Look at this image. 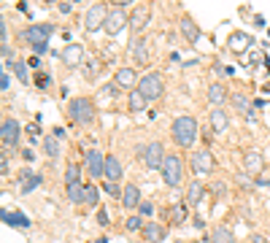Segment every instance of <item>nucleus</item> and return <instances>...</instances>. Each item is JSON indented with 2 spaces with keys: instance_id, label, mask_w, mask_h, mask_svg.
<instances>
[{
  "instance_id": "obj_1",
  "label": "nucleus",
  "mask_w": 270,
  "mask_h": 243,
  "mask_svg": "<svg viewBox=\"0 0 270 243\" xmlns=\"http://www.w3.org/2000/svg\"><path fill=\"white\" fill-rule=\"evenodd\" d=\"M170 138L179 149H192V143L197 141V122L195 116H179L170 124Z\"/></svg>"
},
{
  "instance_id": "obj_2",
  "label": "nucleus",
  "mask_w": 270,
  "mask_h": 243,
  "mask_svg": "<svg viewBox=\"0 0 270 243\" xmlns=\"http://www.w3.org/2000/svg\"><path fill=\"white\" fill-rule=\"evenodd\" d=\"M95 100L92 97H73V100L68 103V116L70 122L78 124V127H87V124L95 122Z\"/></svg>"
},
{
  "instance_id": "obj_3",
  "label": "nucleus",
  "mask_w": 270,
  "mask_h": 243,
  "mask_svg": "<svg viewBox=\"0 0 270 243\" xmlns=\"http://www.w3.org/2000/svg\"><path fill=\"white\" fill-rule=\"evenodd\" d=\"M51 32H54V27L51 24H30L27 30H24V41L30 43V49L38 54H46L49 51V38Z\"/></svg>"
},
{
  "instance_id": "obj_4",
  "label": "nucleus",
  "mask_w": 270,
  "mask_h": 243,
  "mask_svg": "<svg viewBox=\"0 0 270 243\" xmlns=\"http://www.w3.org/2000/svg\"><path fill=\"white\" fill-rule=\"evenodd\" d=\"M127 3H130V0H124V3H119L116 8L108 11V19H105V27H103L108 35H119L124 27H130V14L124 11V5H127Z\"/></svg>"
},
{
  "instance_id": "obj_5",
  "label": "nucleus",
  "mask_w": 270,
  "mask_h": 243,
  "mask_svg": "<svg viewBox=\"0 0 270 243\" xmlns=\"http://www.w3.org/2000/svg\"><path fill=\"white\" fill-rule=\"evenodd\" d=\"M162 181L168 187H179L184 181V162L179 154H168L165 157V165H162Z\"/></svg>"
},
{
  "instance_id": "obj_6",
  "label": "nucleus",
  "mask_w": 270,
  "mask_h": 243,
  "mask_svg": "<svg viewBox=\"0 0 270 243\" xmlns=\"http://www.w3.org/2000/svg\"><path fill=\"white\" fill-rule=\"evenodd\" d=\"M138 89L143 92V97L151 103V100H160L162 92H165V78L162 73H146L141 78V84H138Z\"/></svg>"
},
{
  "instance_id": "obj_7",
  "label": "nucleus",
  "mask_w": 270,
  "mask_h": 243,
  "mask_svg": "<svg viewBox=\"0 0 270 243\" xmlns=\"http://www.w3.org/2000/svg\"><path fill=\"white\" fill-rule=\"evenodd\" d=\"M149 19H151V5L149 3H141V5H135V8H133V14H130V27H127L130 35H133V41H138V35L146 30Z\"/></svg>"
},
{
  "instance_id": "obj_8",
  "label": "nucleus",
  "mask_w": 270,
  "mask_h": 243,
  "mask_svg": "<svg viewBox=\"0 0 270 243\" xmlns=\"http://www.w3.org/2000/svg\"><path fill=\"white\" fill-rule=\"evenodd\" d=\"M0 141H3L5 149L14 152L19 146V141H22V124L16 119H3V124H0Z\"/></svg>"
},
{
  "instance_id": "obj_9",
  "label": "nucleus",
  "mask_w": 270,
  "mask_h": 243,
  "mask_svg": "<svg viewBox=\"0 0 270 243\" xmlns=\"http://www.w3.org/2000/svg\"><path fill=\"white\" fill-rule=\"evenodd\" d=\"M108 5L105 3H95V5H89V11H87V16H84V27H87L89 32H95L97 27H105V19H108Z\"/></svg>"
},
{
  "instance_id": "obj_10",
  "label": "nucleus",
  "mask_w": 270,
  "mask_h": 243,
  "mask_svg": "<svg viewBox=\"0 0 270 243\" xmlns=\"http://www.w3.org/2000/svg\"><path fill=\"white\" fill-rule=\"evenodd\" d=\"M84 165H87V173L92 176V179H103L105 176V154L100 152V149H87Z\"/></svg>"
},
{
  "instance_id": "obj_11",
  "label": "nucleus",
  "mask_w": 270,
  "mask_h": 243,
  "mask_svg": "<svg viewBox=\"0 0 270 243\" xmlns=\"http://www.w3.org/2000/svg\"><path fill=\"white\" fill-rule=\"evenodd\" d=\"M165 157H168V152H165V146H162L160 141H151V143L143 146V162H146V168H160L162 170Z\"/></svg>"
},
{
  "instance_id": "obj_12",
  "label": "nucleus",
  "mask_w": 270,
  "mask_h": 243,
  "mask_svg": "<svg viewBox=\"0 0 270 243\" xmlns=\"http://www.w3.org/2000/svg\"><path fill=\"white\" fill-rule=\"evenodd\" d=\"M192 170H195V176H208L214 170V154H211V149L203 146L192 154Z\"/></svg>"
},
{
  "instance_id": "obj_13",
  "label": "nucleus",
  "mask_w": 270,
  "mask_h": 243,
  "mask_svg": "<svg viewBox=\"0 0 270 243\" xmlns=\"http://www.w3.org/2000/svg\"><path fill=\"white\" fill-rule=\"evenodd\" d=\"M252 46H254V38L249 35V32H243V30H233L227 35V49L233 51V54H238V57L246 49H252Z\"/></svg>"
},
{
  "instance_id": "obj_14",
  "label": "nucleus",
  "mask_w": 270,
  "mask_h": 243,
  "mask_svg": "<svg viewBox=\"0 0 270 243\" xmlns=\"http://www.w3.org/2000/svg\"><path fill=\"white\" fill-rule=\"evenodd\" d=\"M41 181L43 179L35 173V170H30V168H24L22 173L16 176V184H19V192H22V195H30L32 189H38V187H41Z\"/></svg>"
},
{
  "instance_id": "obj_15",
  "label": "nucleus",
  "mask_w": 270,
  "mask_h": 243,
  "mask_svg": "<svg viewBox=\"0 0 270 243\" xmlns=\"http://www.w3.org/2000/svg\"><path fill=\"white\" fill-rule=\"evenodd\" d=\"M60 57H62V62L68 65V68H78V65L84 62V46L70 41V43L60 51Z\"/></svg>"
},
{
  "instance_id": "obj_16",
  "label": "nucleus",
  "mask_w": 270,
  "mask_h": 243,
  "mask_svg": "<svg viewBox=\"0 0 270 243\" xmlns=\"http://www.w3.org/2000/svg\"><path fill=\"white\" fill-rule=\"evenodd\" d=\"M262 168H265V157H262V152H257V149L243 152V170H246V173H262Z\"/></svg>"
},
{
  "instance_id": "obj_17",
  "label": "nucleus",
  "mask_w": 270,
  "mask_h": 243,
  "mask_svg": "<svg viewBox=\"0 0 270 243\" xmlns=\"http://www.w3.org/2000/svg\"><path fill=\"white\" fill-rule=\"evenodd\" d=\"M114 84L119 89H130L133 92L135 89V84H138V73H135V68H119L114 73Z\"/></svg>"
},
{
  "instance_id": "obj_18",
  "label": "nucleus",
  "mask_w": 270,
  "mask_h": 243,
  "mask_svg": "<svg viewBox=\"0 0 270 243\" xmlns=\"http://www.w3.org/2000/svg\"><path fill=\"white\" fill-rule=\"evenodd\" d=\"M119 179H122V162H119V157L105 154V176H103V181L119 184Z\"/></svg>"
},
{
  "instance_id": "obj_19",
  "label": "nucleus",
  "mask_w": 270,
  "mask_h": 243,
  "mask_svg": "<svg viewBox=\"0 0 270 243\" xmlns=\"http://www.w3.org/2000/svg\"><path fill=\"white\" fill-rule=\"evenodd\" d=\"M227 127H230L227 111L225 108H214V111H211V133H214V135H225Z\"/></svg>"
},
{
  "instance_id": "obj_20",
  "label": "nucleus",
  "mask_w": 270,
  "mask_h": 243,
  "mask_svg": "<svg viewBox=\"0 0 270 243\" xmlns=\"http://www.w3.org/2000/svg\"><path fill=\"white\" fill-rule=\"evenodd\" d=\"M130 54H133V62L135 65H146L149 62V41H146V38L130 41Z\"/></svg>"
},
{
  "instance_id": "obj_21",
  "label": "nucleus",
  "mask_w": 270,
  "mask_h": 243,
  "mask_svg": "<svg viewBox=\"0 0 270 243\" xmlns=\"http://www.w3.org/2000/svg\"><path fill=\"white\" fill-rule=\"evenodd\" d=\"M165 235H168V227L160 225V222H146V227H143V241H149V243L165 241Z\"/></svg>"
},
{
  "instance_id": "obj_22",
  "label": "nucleus",
  "mask_w": 270,
  "mask_h": 243,
  "mask_svg": "<svg viewBox=\"0 0 270 243\" xmlns=\"http://www.w3.org/2000/svg\"><path fill=\"white\" fill-rule=\"evenodd\" d=\"M179 30H181V35L187 38L189 43H197V41H200V27L195 24V19H192V16H181Z\"/></svg>"
},
{
  "instance_id": "obj_23",
  "label": "nucleus",
  "mask_w": 270,
  "mask_h": 243,
  "mask_svg": "<svg viewBox=\"0 0 270 243\" xmlns=\"http://www.w3.org/2000/svg\"><path fill=\"white\" fill-rule=\"evenodd\" d=\"M168 219H170V225H184V222L189 219V203H176V206H170L168 208Z\"/></svg>"
},
{
  "instance_id": "obj_24",
  "label": "nucleus",
  "mask_w": 270,
  "mask_h": 243,
  "mask_svg": "<svg viewBox=\"0 0 270 243\" xmlns=\"http://www.w3.org/2000/svg\"><path fill=\"white\" fill-rule=\"evenodd\" d=\"M141 189L135 187V184H127V187H124V198H122V206L124 208H130V211H133V208H141Z\"/></svg>"
},
{
  "instance_id": "obj_25",
  "label": "nucleus",
  "mask_w": 270,
  "mask_h": 243,
  "mask_svg": "<svg viewBox=\"0 0 270 243\" xmlns=\"http://www.w3.org/2000/svg\"><path fill=\"white\" fill-rule=\"evenodd\" d=\"M203 198H206V187H203L200 179H197V181L189 184V189H187V203H189V208H197Z\"/></svg>"
},
{
  "instance_id": "obj_26",
  "label": "nucleus",
  "mask_w": 270,
  "mask_h": 243,
  "mask_svg": "<svg viewBox=\"0 0 270 243\" xmlns=\"http://www.w3.org/2000/svg\"><path fill=\"white\" fill-rule=\"evenodd\" d=\"M206 97H208V103H214V106L219 108L222 103L227 100V87H225V84H219V81H214V84H211V87H208Z\"/></svg>"
},
{
  "instance_id": "obj_27",
  "label": "nucleus",
  "mask_w": 270,
  "mask_h": 243,
  "mask_svg": "<svg viewBox=\"0 0 270 243\" xmlns=\"http://www.w3.org/2000/svg\"><path fill=\"white\" fill-rule=\"evenodd\" d=\"M146 97H143V92L141 89H133V92H130V97H127V111H130V114H141V111L143 108H146Z\"/></svg>"
},
{
  "instance_id": "obj_28",
  "label": "nucleus",
  "mask_w": 270,
  "mask_h": 243,
  "mask_svg": "<svg viewBox=\"0 0 270 243\" xmlns=\"http://www.w3.org/2000/svg\"><path fill=\"white\" fill-rule=\"evenodd\" d=\"M211 243H238L235 241V235H233V230L230 227H225V225H219L214 230V233H211V238H208Z\"/></svg>"
},
{
  "instance_id": "obj_29",
  "label": "nucleus",
  "mask_w": 270,
  "mask_h": 243,
  "mask_svg": "<svg viewBox=\"0 0 270 243\" xmlns=\"http://www.w3.org/2000/svg\"><path fill=\"white\" fill-rule=\"evenodd\" d=\"M233 106H235V111H241L246 119H254V116H257L252 111V103H249L246 95H241V92H235V95H233Z\"/></svg>"
},
{
  "instance_id": "obj_30",
  "label": "nucleus",
  "mask_w": 270,
  "mask_h": 243,
  "mask_svg": "<svg viewBox=\"0 0 270 243\" xmlns=\"http://www.w3.org/2000/svg\"><path fill=\"white\" fill-rule=\"evenodd\" d=\"M3 222L11 227H30V222L24 219L22 211H8V208H3Z\"/></svg>"
},
{
  "instance_id": "obj_31",
  "label": "nucleus",
  "mask_w": 270,
  "mask_h": 243,
  "mask_svg": "<svg viewBox=\"0 0 270 243\" xmlns=\"http://www.w3.org/2000/svg\"><path fill=\"white\" fill-rule=\"evenodd\" d=\"M62 152V146H60V138H54V135H46L43 138V154L46 157H51V160H57Z\"/></svg>"
},
{
  "instance_id": "obj_32",
  "label": "nucleus",
  "mask_w": 270,
  "mask_h": 243,
  "mask_svg": "<svg viewBox=\"0 0 270 243\" xmlns=\"http://www.w3.org/2000/svg\"><path fill=\"white\" fill-rule=\"evenodd\" d=\"M68 200L73 203V206H84V184L76 181V184H68Z\"/></svg>"
},
{
  "instance_id": "obj_33",
  "label": "nucleus",
  "mask_w": 270,
  "mask_h": 243,
  "mask_svg": "<svg viewBox=\"0 0 270 243\" xmlns=\"http://www.w3.org/2000/svg\"><path fill=\"white\" fill-rule=\"evenodd\" d=\"M97 200H100V192H97V187H95V184H87V187H84V206L95 208Z\"/></svg>"
},
{
  "instance_id": "obj_34",
  "label": "nucleus",
  "mask_w": 270,
  "mask_h": 243,
  "mask_svg": "<svg viewBox=\"0 0 270 243\" xmlns=\"http://www.w3.org/2000/svg\"><path fill=\"white\" fill-rule=\"evenodd\" d=\"M76 181H81V165L70 162V165L65 168V187H68V184H76Z\"/></svg>"
},
{
  "instance_id": "obj_35",
  "label": "nucleus",
  "mask_w": 270,
  "mask_h": 243,
  "mask_svg": "<svg viewBox=\"0 0 270 243\" xmlns=\"http://www.w3.org/2000/svg\"><path fill=\"white\" fill-rule=\"evenodd\" d=\"M103 189H105V195H108V198H114V200H122L124 198V189H119V184L103 181Z\"/></svg>"
},
{
  "instance_id": "obj_36",
  "label": "nucleus",
  "mask_w": 270,
  "mask_h": 243,
  "mask_svg": "<svg viewBox=\"0 0 270 243\" xmlns=\"http://www.w3.org/2000/svg\"><path fill=\"white\" fill-rule=\"evenodd\" d=\"M11 68H14V73H16V78L22 84H30V73H27V62H14L11 65Z\"/></svg>"
},
{
  "instance_id": "obj_37",
  "label": "nucleus",
  "mask_w": 270,
  "mask_h": 243,
  "mask_svg": "<svg viewBox=\"0 0 270 243\" xmlns=\"http://www.w3.org/2000/svg\"><path fill=\"white\" fill-rule=\"evenodd\" d=\"M143 227H146V222H141V216H130V219H127L130 233H143Z\"/></svg>"
},
{
  "instance_id": "obj_38",
  "label": "nucleus",
  "mask_w": 270,
  "mask_h": 243,
  "mask_svg": "<svg viewBox=\"0 0 270 243\" xmlns=\"http://www.w3.org/2000/svg\"><path fill=\"white\" fill-rule=\"evenodd\" d=\"M97 73H100V62H97V60H89V62H87V70H84V76H87L89 81H95Z\"/></svg>"
},
{
  "instance_id": "obj_39",
  "label": "nucleus",
  "mask_w": 270,
  "mask_h": 243,
  "mask_svg": "<svg viewBox=\"0 0 270 243\" xmlns=\"http://www.w3.org/2000/svg\"><path fill=\"white\" fill-rule=\"evenodd\" d=\"M0 176H3V179H8V152L0 154Z\"/></svg>"
},
{
  "instance_id": "obj_40",
  "label": "nucleus",
  "mask_w": 270,
  "mask_h": 243,
  "mask_svg": "<svg viewBox=\"0 0 270 243\" xmlns=\"http://www.w3.org/2000/svg\"><path fill=\"white\" fill-rule=\"evenodd\" d=\"M97 225H100V227H108V225H111L108 211H105V208H97Z\"/></svg>"
},
{
  "instance_id": "obj_41",
  "label": "nucleus",
  "mask_w": 270,
  "mask_h": 243,
  "mask_svg": "<svg viewBox=\"0 0 270 243\" xmlns=\"http://www.w3.org/2000/svg\"><path fill=\"white\" fill-rule=\"evenodd\" d=\"M38 133H41V130H38V124H30V127H27V135H30V149L38 143Z\"/></svg>"
},
{
  "instance_id": "obj_42",
  "label": "nucleus",
  "mask_w": 270,
  "mask_h": 243,
  "mask_svg": "<svg viewBox=\"0 0 270 243\" xmlns=\"http://www.w3.org/2000/svg\"><path fill=\"white\" fill-rule=\"evenodd\" d=\"M0 41H3V46L8 43V24H5V19H0Z\"/></svg>"
},
{
  "instance_id": "obj_43",
  "label": "nucleus",
  "mask_w": 270,
  "mask_h": 243,
  "mask_svg": "<svg viewBox=\"0 0 270 243\" xmlns=\"http://www.w3.org/2000/svg\"><path fill=\"white\" fill-rule=\"evenodd\" d=\"M35 84H38L41 89H46V87H49V73H38V76H35Z\"/></svg>"
},
{
  "instance_id": "obj_44",
  "label": "nucleus",
  "mask_w": 270,
  "mask_h": 243,
  "mask_svg": "<svg viewBox=\"0 0 270 243\" xmlns=\"http://www.w3.org/2000/svg\"><path fill=\"white\" fill-rule=\"evenodd\" d=\"M151 214H154V206H151L149 200H143L141 203V216H151Z\"/></svg>"
},
{
  "instance_id": "obj_45",
  "label": "nucleus",
  "mask_w": 270,
  "mask_h": 243,
  "mask_svg": "<svg viewBox=\"0 0 270 243\" xmlns=\"http://www.w3.org/2000/svg\"><path fill=\"white\" fill-rule=\"evenodd\" d=\"M8 84H11V78H8V70H3V73H0V89H8Z\"/></svg>"
},
{
  "instance_id": "obj_46",
  "label": "nucleus",
  "mask_w": 270,
  "mask_h": 243,
  "mask_svg": "<svg viewBox=\"0 0 270 243\" xmlns=\"http://www.w3.org/2000/svg\"><path fill=\"white\" fill-rule=\"evenodd\" d=\"M214 195H216V200L225 198V184H214Z\"/></svg>"
},
{
  "instance_id": "obj_47",
  "label": "nucleus",
  "mask_w": 270,
  "mask_h": 243,
  "mask_svg": "<svg viewBox=\"0 0 270 243\" xmlns=\"http://www.w3.org/2000/svg\"><path fill=\"white\" fill-rule=\"evenodd\" d=\"M0 51H3V60H5V62H8V60H14V51H11V46H8V43H5Z\"/></svg>"
},
{
  "instance_id": "obj_48",
  "label": "nucleus",
  "mask_w": 270,
  "mask_h": 243,
  "mask_svg": "<svg viewBox=\"0 0 270 243\" xmlns=\"http://www.w3.org/2000/svg\"><path fill=\"white\" fill-rule=\"evenodd\" d=\"M22 160H24V162H32V160H35V154H32V149H24V152H22Z\"/></svg>"
},
{
  "instance_id": "obj_49",
  "label": "nucleus",
  "mask_w": 270,
  "mask_h": 243,
  "mask_svg": "<svg viewBox=\"0 0 270 243\" xmlns=\"http://www.w3.org/2000/svg\"><path fill=\"white\" fill-rule=\"evenodd\" d=\"M73 11V3H60V14H70Z\"/></svg>"
},
{
  "instance_id": "obj_50",
  "label": "nucleus",
  "mask_w": 270,
  "mask_h": 243,
  "mask_svg": "<svg viewBox=\"0 0 270 243\" xmlns=\"http://www.w3.org/2000/svg\"><path fill=\"white\" fill-rule=\"evenodd\" d=\"M252 243H268V238H265V235H260V233H254L252 235Z\"/></svg>"
},
{
  "instance_id": "obj_51",
  "label": "nucleus",
  "mask_w": 270,
  "mask_h": 243,
  "mask_svg": "<svg viewBox=\"0 0 270 243\" xmlns=\"http://www.w3.org/2000/svg\"><path fill=\"white\" fill-rule=\"evenodd\" d=\"M27 68H41V62H38V57H30V60H27Z\"/></svg>"
},
{
  "instance_id": "obj_52",
  "label": "nucleus",
  "mask_w": 270,
  "mask_h": 243,
  "mask_svg": "<svg viewBox=\"0 0 270 243\" xmlns=\"http://www.w3.org/2000/svg\"><path fill=\"white\" fill-rule=\"evenodd\" d=\"M97 243H108V238H97Z\"/></svg>"
}]
</instances>
